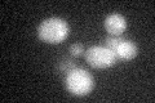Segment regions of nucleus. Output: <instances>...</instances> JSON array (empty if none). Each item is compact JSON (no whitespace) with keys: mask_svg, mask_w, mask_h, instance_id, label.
Listing matches in <instances>:
<instances>
[{"mask_svg":"<svg viewBox=\"0 0 155 103\" xmlns=\"http://www.w3.org/2000/svg\"><path fill=\"white\" fill-rule=\"evenodd\" d=\"M38 37L47 44H61L70 35V26L65 19L51 17L44 19L38 27Z\"/></svg>","mask_w":155,"mask_h":103,"instance_id":"nucleus-1","label":"nucleus"},{"mask_svg":"<svg viewBox=\"0 0 155 103\" xmlns=\"http://www.w3.org/2000/svg\"><path fill=\"white\" fill-rule=\"evenodd\" d=\"M94 81L91 73L81 67H74L65 75V88L75 97H85L93 89Z\"/></svg>","mask_w":155,"mask_h":103,"instance_id":"nucleus-2","label":"nucleus"},{"mask_svg":"<svg viewBox=\"0 0 155 103\" xmlns=\"http://www.w3.org/2000/svg\"><path fill=\"white\" fill-rule=\"evenodd\" d=\"M105 47L109 48L119 61H130L138 53L137 45L123 36H109L105 41Z\"/></svg>","mask_w":155,"mask_h":103,"instance_id":"nucleus-3","label":"nucleus"},{"mask_svg":"<svg viewBox=\"0 0 155 103\" xmlns=\"http://www.w3.org/2000/svg\"><path fill=\"white\" fill-rule=\"evenodd\" d=\"M85 61L92 68H97V70H106L118 62L114 53L109 48L100 45L88 48V50L85 52Z\"/></svg>","mask_w":155,"mask_h":103,"instance_id":"nucleus-4","label":"nucleus"},{"mask_svg":"<svg viewBox=\"0 0 155 103\" xmlns=\"http://www.w3.org/2000/svg\"><path fill=\"white\" fill-rule=\"evenodd\" d=\"M105 28L110 36H122L127 30V21L119 13L109 14L105 18Z\"/></svg>","mask_w":155,"mask_h":103,"instance_id":"nucleus-5","label":"nucleus"},{"mask_svg":"<svg viewBox=\"0 0 155 103\" xmlns=\"http://www.w3.org/2000/svg\"><path fill=\"white\" fill-rule=\"evenodd\" d=\"M74 67H76V66H75V63H74V61H72V60H69V58H64L62 61L58 62L57 70L60 71L61 73H65V75H66V73H67V72H70Z\"/></svg>","mask_w":155,"mask_h":103,"instance_id":"nucleus-6","label":"nucleus"},{"mask_svg":"<svg viewBox=\"0 0 155 103\" xmlns=\"http://www.w3.org/2000/svg\"><path fill=\"white\" fill-rule=\"evenodd\" d=\"M69 52H70V54L72 57H80L83 53H85L84 52V47L81 45V44H78V43L72 44V45L69 48Z\"/></svg>","mask_w":155,"mask_h":103,"instance_id":"nucleus-7","label":"nucleus"}]
</instances>
